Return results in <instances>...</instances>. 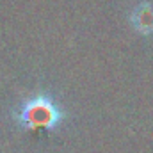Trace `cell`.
I'll use <instances>...</instances> for the list:
<instances>
[{
    "mask_svg": "<svg viewBox=\"0 0 153 153\" xmlns=\"http://www.w3.org/2000/svg\"><path fill=\"white\" fill-rule=\"evenodd\" d=\"M64 119V111L48 94H38L25 102L16 114L18 125L27 132L55 130Z\"/></svg>",
    "mask_w": 153,
    "mask_h": 153,
    "instance_id": "6da1fadb",
    "label": "cell"
},
{
    "mask_svg": "<svg viewBox=\"0 0 153 153\" xmlns=\"http://www.w3.org/2000/svg\"><path fill=\"white\" fill-rule=\"evenodd\" d=\"M130 23L139 34L152 36L153 34V4L143 2L139 5H135V9L130 14Z\"/></svg>",
    "mask_w": 153,
    "mask_h": 153,
    "instance_id": "7a4b0ae2",
    "label": "cell"
}]
</instances>
